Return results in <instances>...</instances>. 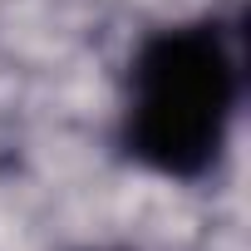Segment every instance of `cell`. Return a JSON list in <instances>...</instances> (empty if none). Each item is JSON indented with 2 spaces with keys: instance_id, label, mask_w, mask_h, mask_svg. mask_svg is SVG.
I'll return each mask as SVG.
<instances>
[{
  "instance_id": "obj_1",
  "label": "cell",
  "mask_w": 251,
  "mask_h": 251,
  "mask_svg": "<svg viewBox=\"0 0 251 251\" xmlns=\"http://www.w3.org/2000/svg\"><path fill=\"white\" fill-rule=\"evenodd\" d=\"M241 10H202L148 30L123 74L118 153L168 182H202L222 168L246 99Z\"/></svg>"
},
{
  "instance_id": "obj_2",
  "label": "cell",
  "mask_w": 251,
  "mask_h": 251,
  "mask_svg": "<svg viewBox=\"0 0 251 251\" xmlns=\"http://www.w3.org/2000/svg\"><path fill=\"white\" fill-rule=\"evenodd\" d=\"M89 251H128V246H89Z\"/></svg>"
}]
</instances>
